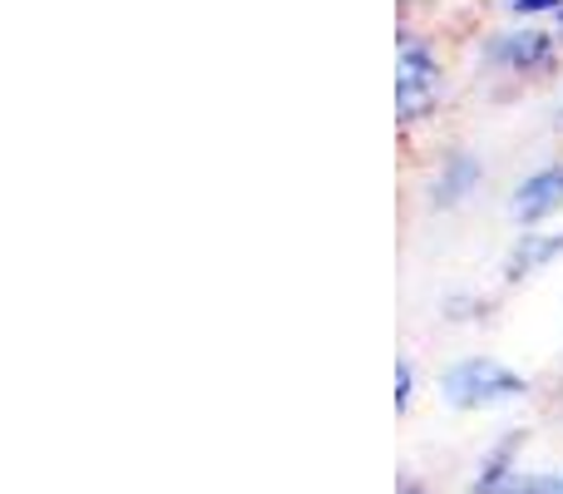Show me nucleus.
<instances>
[{
	"instance_id": "obj_1",
	"label": "nucleus",
	"mask_w": 563,
	"mask_h": 494,
	"mask_svg": "<svg viewBox=\"0 0 563 494\" xmlns=\"http://www.w3.org/2000/svg\"><path fill=\"white\" fill-rule=\"evenodd\" d=\"M525 396V381L515 371L495 366V361H460L445 376V400L450 406H495V400Z\"/></svg>"
},
{
	"instance_id": "obj_2",
	"label": "nucleus",
	"mask_w": 563,
	"mask_h": 494,
	"mask_svg": "<svg viewBox=\"0 0 563 494\" xmlns=\"http://www.w3.org/2000/svg\"><path fill=\"white\" fill-rule=\"evenodd\" d=\"M435 89H440L435 59L426 55V45L406 40V45H400V59H396V109H400V119L426 114V109L435 105Z\"/></svg>"
},
{
	"instance_id": "obj_3",
	"label": "nucleus",
	"mask_w": 563,
	"mask_h": 494,
	"mask_svg": "<svg viewBox=\"0 0 563 494\" xmlns=\"http://www.w3.org/2000/svg\"><path fill=\"white\" fill-rule=\"evenodd\" d=\"M563 204V168H544V174H534L525 188L515 194V218L519 223H539L544 213H554Z\"/></svg>"
},
{
	"instance_id": "obj_4",
	"label": "nucleus",
	"mask_w": 563,
	"mask_h": 494,
	"mask_svg": "<svg viewBox=\"0 0 563 494\" xmlns=\"http://www.w3.org/2000/svg\"><path fill=\"white\" fill-rule=\"evenodd\" d=\"M495 59L499 65H515V69H534L549 59V35L544 30H515V35H495Z\"/></svg>"
},
{
	"instance_id": "obj_5",
	"label": "nucleus",
	"mask_w": 563,
	"mask_h": 494,
	"mask_svg": "<svg viewBox=\"0 0 563 494\" xmlns=\"http://www.w3.org/2000/svg\"><path fill=\"white\" fill-rule=\"evenodd\" d=\"M559 252H563V238H525V243L515 248V257H509V277H529V272L544 267Z\"/></svg>"
},
{
	"instance_id": "obj_6",
	"label": "nucleus",
	"mask_w": 563,
	"mask_h": 494,
	"mask_svg": "<svg viewBox=\"0 0 563 494\" xmlns=\"http://www.w3.org/2000/svg\"><path fill=\"white\" fill-rule=\"evenodd\" d=\"M475 178H479V164L475 158H450V174H445V184H440V204H455L465 188H475Z\"/></svg>"
},
{
	"instance_id": "obj_7",
	"label": "nucleus",
	"mask_w": 563,
	"mask_h": 494,
	"mask_svg": "<svg viewBox=\"0 0 563 494\" xmlns=\"http://www.w3.org/2000/svg\"><path fill=\"white\" fill-rule=\"evenodd\" d=\"M515 15H539V10H563V0H509Z\"/></svg>"
},
{
	"instance_id": "obj_8",
	"label": "nucleus",
	"mask_w": 563,
	"mask_h": 494,
	"mask_svg": "<svg viewBox=\"0 0 563 494\" xmlns=\"http://www.w3.org/2000/svg\"><path fill=\"white\" fill-rule=\"evenodd\" d=\"M406 400H410V366L400 361V366H396V406L406 410Z\"/></svg>"
},
{
	"instance_id": "obj_9",
	"label": "nucleus",
	"mask_w": 563,
	"mask_h": 494,
	"mask_svg": "<svg viewBox=\"0 0 563 494\" xmlns=\"http://www.w3.org/2000/svg\"><path fill=\"white\" fill-rule=\"evenodd\" d=\"M559 40H563V10H559Z\"/></svg>"
},
{
	"instance_id": "obj_10",
	"label": "nucleus",
	"mask_w": 563,
	"mask_h": 494,
	"mask_svg": "<svg viewBox=\"0 0 563 494\" xmlns=\"http://www.w3.org/2000/svg\"><path fill=\"white\" fill-rule=\"evenodd\" d=\"M406 494H420V490H406Z\"/></svg>"
}]
</instances>
